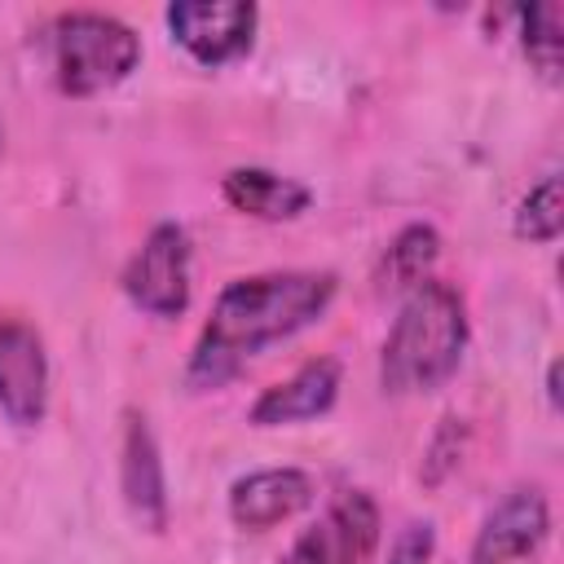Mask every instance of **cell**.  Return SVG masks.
Returning a JSON list of instances; mask_svg holds the SVG:
<instances>
[{"label":"cell","instance_id":"cell-1","mask_svg":"<svg viewBox=\"0 0 564 564\" xmlns=\"http://www.w3.org/2000/svg\"><path fill=\"white\" fill-rule=\"evenodd\" d=\"M335 300V273L317 269H282V273H251L234 278L216 304L212 317L189 352L185 383L194 392L225 388L251 357H260L269 344L291 339L295 330L313 326Z\"/></svg>","mask_w":564,"mask_h":564},{"label":"cell","instance_id":"cell-16","mask_svg":"<svg viewBox=\"0 0 564 564\" xmlns=\"http://www.w3.org/2000/svg\"><path fill=\"white\" fill-rule=\"evenodd\" d=\"M432 551H436V529H432L427 520H410V524L392 538L388 564H427Z\"/></svg>","mask_w":564,"mask_h":564},{"label":"cell","instance_id":"cell-9","mask_svg":"<svg viewBox=\"0 0 564 564\" xmlns=\"http://www.w3.org/2000/svg\"><path fill=\"white\" fill-rule=\"evenodd\" d=\"M119 485L132 520L150 533L167 529V480H163V458L159 441L145 423V414L128 410L123 414V449H119Z\"/></svg>","mask_w":564,"mask_h":564},{"label":"cell","instance_id":"cell-4","mask_svg":"<svg viewBox=\"0 0 564 564\" xmlns=\"http://www.w3.org/2000/svg\"><path fill=\"white\" fill-rule=\"evenodd\" d=\"M123 291L150 317H181L189 308V234L176 220L145 234L123 269Z\"/></svg>","mask_w":564,"mask_h":564},{"label":"cell","instance_id":"cell-14","mask_svg":"<svg viewBox=\"0 0 564 564\" xmlns=\"http://www.w3.org/2000/svg\"><path fill=\"white\" fill-rule=\"evenodd\" d=\"M560 26H564V9L551 0L520 9V44L524 57L542 70V79H560V44H564Z\"/></svg>","mask_w":564,"mask_h":564},{"label":"cell","instance_id":"cell-5","mask_svg":"<svg viewBox=\"0 0 564 564\" xmlns=\"http://www.w3.org/2000/svg\"><path fill=\"white\" fill-rule=\"evenodd\" d=\"M163 18H167L172 40L198 66H225L251 53L260 9L247 0H176L167 4Z\"/></svg>","mask_w":564,"mask_h":564},{"label":"cell","instance_id":"cell-17","mask_svg":"<svg viewBox=\"0 0 564 564\" xmlns=\"http://www.w3.org/2000/svg\"><path fill=\"white\" fill-rule=\"evenodd\" d=\"M546 397H551V405H560V361H551V370H546Z\"/></svg>","mask_w":564,"mask_h":564},{"label":"cell","instance_id":"cell-7","mask_svg":"<svg viewBox=\"0 0 564 564\" xmlns=\"http://www.w3.org/2000/svg\"><path fill=\"white\" fill-rule=\"evenodd\" d=\"M0 410L18 427H35L48 410V352L31 322L0 308Z\"/></svg>","mask_w":564,"mask_h":564},{"label":"cell","instance_id":"cell-11","mask_svg":"<svg viewBox=\"0 0 564 564\" xmlns=\"http://www.w3.org/2000/svg\"><path fill=\"white\" fill-rule=\"evenodd\" d=\"M339 397V361L335 357H313L304 361L291 379L264 388L251 405V423L256 427H286V423H304L317 419L335 405Z\"/></svg>","mask_w":564,"mask_h":564},{"label":"cell","instance_id":"cell-2","mask_svg":"<svg viewBox=\"0 0 564 564\" xmlns=\"http://www.w3.org/2000/svg\"><path fill=\"white\" fill-rule=\"evenodd\" d=\"M467 352V304L463 295L441 282L423 278L405 291L397 322L383 339L379 379L388 392H436L449 383Z\"/></svg>","mask_w":564,"mask_h":564},{"label":"cell","instance_id":"cell-15","mask_svg":"<svg viewBox=\"0 0 564 564\" xmlns=\"http://www.w3.org/2000/svg\"><path fill=\"white\" fill-rule=\"evenodd\" d=\"M560 229H564V189H560V176L551 172L524 194L516 212V234L529 242H555Z\"/></svg>","mask_w":564,"mask_h":564},{"label":"cell","instance_id":"cell-13","mask_svg":"<svg viewBox=\"0 0 564 564\" xmlns=\"http://www.w3.org/2000/svg\"><path fill=\"white\" fill-rule=\"evenodd\" d=\"M436 256H441V234L432 229V225H405L397 238H392V247H388V256H383V278H388V286H419L423 278H427V269L436 264Z\"/></svg>","mask_w":564,"mask_h":564},{"label":"cell","instance_id":"cell-6","mask_svg":"<svg viewBox=\"0 0 564 564\" xmlns=\"http://www.w3.org/2000/svg\"><path fill=\"white\" fill-rule=\"evenodd\" d=\"M379 546V507L366 489H344L308 524L282 564H366Z\"/></svg>","mask_w":564,"mask_h":564},{"label":"cell","instance_id":"cell-10","mask_svg":"<svg viewBox=\"0 0 564 564\" xmlns=\"http://www.w3.org/2000/svg\"><path fill=\"white\" fill-rule=\"evenodd\" d=\"M313 502V476L300 467H260L229 485V520L238 529H273Z\"/></svg>","mask_w":564,"mask_h":564},{"label":"cell","instance_id":"cell-3","mask_svg":"<svg viewBox=\"0 0 564 564\" xmlns=\"http://www.w3.org/2000/svg\"><path fill=\"white\" fill-rule=\"evenodd\" d=\"M53 79L66 97H93L123 84L141 62V40L128 22L93 9L62 13L48 26Z\"/></svg>","mask_w":564,"mask_h":564},{"label":"cell","instance_id":"cell-12","mask_svg":"<svg viewBox=\"0 0 564 564\" xmlns=\"http://www.w3.org/2000/svg\"><path fill=\"white\" fill-rule=\"evenodd\" d=\"M220 194L229 207L256 220H295L313 203V189L304 181L269 172V167H229L220 181Z\"/></svg>","mask_w":564,"mask_h":564},{"label":"cell","instance_id":"cell-8","mask_svg":"<svg viewBox=\"0 0 564 564\" xmlns=\"http://www.w3.org/2000/svg\"><path fill=\"white\" fill-rule=\"evenodd\" d=\"M551 533V507L542 489H511L476 529L471 564H520Z\"/></svg>","mask_w":564,"mask_h":564}]
</instances>
